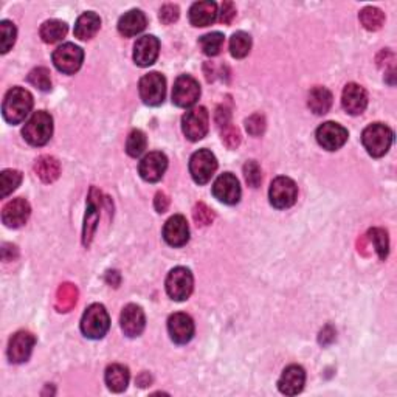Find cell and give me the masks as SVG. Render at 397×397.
<instances>
[{"label":"cell","instance_id":"6da1fadb","mask_svg":"<svg viewBox=\"0 0 397 397\" xmlns=\"http://www.w3.org/2000/svg\"><path fill=\"white\" fill-rule=\"evenodd\" d=\"M33 109V95L28 90L22 87H12L5 95V100L2 104V114L3 118L10 123V125H19L22 123L27 115Z\"/></svg>","mask_w":397,"mask_h":397},{"label":"cell","instance_id":"7a4b0ae2","mask_svg":"<svg viewBox=\"0 0 397 397\" xmlns=\"http://www.w3.org/2000/svg\"><path fill=\"white\" fill-rule=\"evenodd\" d=\"M393 131L382 123H374L364 129L362 134V143L371 157H383L391 148Z\"/></svg>","mask_w":397,"mask_h":397},{"label":"cell","instance_id":"3957f363","mask_svg":"<svg viewBox=\"0 0 397 397\" xmlns=\"http://www.w3.org/2000/svg\"><path fill=\"white\" fill-rule=\"evenodd\" d=\"M24 139L31 146H44L53 135V118L45 110H37L33 116L25 123L22 129Z\"/></svg>","mask_w":397,"mask_h":397},{"label":"cell","instance_id":"277c9868","mask_svg":"<svg viewBox=\"0 0 397 397\" xmlns=\"http://www.w3.org/2000/svg\"><path fill=\"white\" fill-rule=\"evenodd\" d=\"M110 328V318L103 304L89 306L81 320L82 334L92 340H100L107 334Z\"/></svg>","mask_w":397,"mask_h":397},{"label":"cell","instance_id":"5b68a950","mask_svg":"<svg viewBox=\"0 0 397 397\" xmlns=\"http://www.w3.org/2000/svg\"><path fill=\"white\" fill-rule=\"evenodd\" d=\"M140 98L148 106H160L166 95V80L159 71H151L140 80Z\"/></svg>","mask_w":397,"mask_h":397},{"label":"cell","instance_id":"8992f818","mask_svg":"<svg viewBox=\"0 0 397 397\" xmlns=\"http://www.w3.org/2000/svg\"><path fill=\"white\" fill-rule=\"evenodd\" d=\"M210 127V115L205 107H194L182 118V131L190 141H199L208 134Z\"/></svg>","mask_w":397,"mask_h":397},{"label":"cell","instance_id":"52a82bcc","mask_svg":"<svg viewBox=\"0 0 397 397\" xmlns=\"http://www.w3.org/2000/svg\"><path fill=\"white\" fill-rule=\"evenodd\" d=\"M193 273L185 267H175L166 278V292L174 301H185L193 292Z\"/></svg>","mask_w":397,"mask_h":397},{"label":"cell","instance_id":"ba28073f","mask_svg":"<svg viewBox=\"0 0 397 397\" xmlns=\"http://www.w3.org/2000/svg\"><path fill=\"white\" fill-rule=\"evenodd\" d=\"M218 169V160L214 154L208 149H199L197 152L191 155L190 160V173L193 179L199 185H205L211 180V177Z\"/></svg>","mask_w":397,"mask_h":397},{"label":"cell","instance_id":"9c48e42d","mask_svg":"<svg viewBox=\"0 0 397 397\" xmlns=\"http://www.w3.org/2000/svg\"><path fill=\"white\" fill-rule=\"evenodd\" d=\"M270 204L278 210L290 208L297 202L298 188L297 184L289 177H276L272 182L269 191Z\"/></svg>","mask_w":397,"mask_h":397},{"label":"cell","instance_id":"30bf717a","mask_svg":"<svg viewBox=\"0 0 397 397\" xmlns=\"http://www.w3.org/2000/svg\"><path fill=\"white\" fill-rule=\"evenodd\" d=\"M84 51L78 45L67 42L58 47L53 53V64L56 69L66 75H73L82 66Z\"/></svg>","mask_w":397,"mask_h":397},{"label":"cell","instance_id":"8fae6325","mask_svg":"<svg viewBox=\"0 0 397 397\" xmlns=\"http://www.w3.org/2000/svg\"><path fill=\"white\" fill-rule=\"evenodd\" d=\"M200 96V86L191 75H182L174 82L173 103L179 107H191Z\"/></svg>","mask_w":397,"mask_h":397},{"label":"cell","instance_id":"7c38bea8","mask_svg":"<svg viewBox=\"0 0 397 397\" xmlns=\"http://www.w3.org/2000/svg\"><path fill=\"white\" fill-rule=\"evenodd\" d=\"M315 135L318 145L328 149V151H337V149H340L344 143L348 141L349 136L346 129L334 121L323 123V125L317 129Z\"/></svg>","mask_w":397,"mask_h":397},{"label":"cell","instance_id":"4fadbf2b","mask_svg":"<svg viewBox=\"0 0 397 397\" xmlns=\"http://www.w3.org/2000/svg\"><path fill=\"white\" fill-rule=\"evenodd\" d=\"M36 344V337L28 330H21L11 337L8 344V359L11 363H24L30 359Z\"/></svg>","mask_w":397,"mask_h":397},{"label":"cell","instance_id":"5bb4252c","mask_svg":"<svg viewBox=\"0 0 397 397\" xmlns=\"http://www.w3.org/2000/svg\"><path fill=\"white\" fill-rule=\"evenodd\" d=\"M101 191L96 190L95 186L90 188L89 197H87V213L86 219H84V229H82V244L89 245L92 242L94 233L96 230L100 220V208H101Z\"/></svg>","mask_w":397,"mask_h":397},{"label":"cell","instance_id":"9a60e30c","mask_svg":"<svg viewBox=\"0 0 397 397\" xmlns=\"http://www.w3.org/2000/svg\"><path fill=\"white\" fill-rule=\"evenodd\" d=\"M213 194L219 202L227 205L238 204L240 199L239 180L231 173L220 174L213 185Z\"/></svg>","mask_w":397,"mask_h":397},{"label":"cell","instance_id":"2e32d148","mask_svg":"<svg viewBox=\"0 0 397 397\" xmlns=\"http://www.w3.org/2000/svg\"><path fill=\"white\" fill-rule=\"evenodd\" d=\"M160 50L159 39L151 35L141 36L134 45V61L136 66L149 67L157 61Z\"/></svg>","mask_w":397,"mask_h":397},{"label":"cell","instance_id":"e0dca14e","mask_svg":"<svg viewBox=\"0 0 397 397\" xmlns=\"http://www.w3.org/2000/svg\"><path fill=\"white\" fill-rule=\"evenodd\" d=\"M342 106L349 115H362L368 106L367 90L355 82L346 84L342 95Z\"/></svg>","mask_w":397,"mask_h":397},{"label":"cell","instance_id":"ac0fdd59","mask_svg":"<svg viewBox=\"0 0 397 397\" xmlns=\"http://www.w3.org/2000/svg\"><path fill=\"white\" fill-rule=\"evenodd\" d=\"M166 168H168V159L165 154L149 152L140 161L139 171L143 180L155 184V182H159L161 177H164Z\"/></svg>","mask_w":397,"mask_h":397},{"label":"cell","instance_id":"d6986e66","mask_svg":"<svg viewBox=\"0 0 397 397\" xmlns=\"http://www.w3.org/2000/svg\"><path fill=\"white\" fill-rule=\"evenodd\" d=\"M31 214L30 204L22 197L12 199L3 206L2 211V220L6 227L10 229H19V227L25 225Z\"/></svg>","mask_w":397,"mask_h":397},{"label":"cell","instance_id":"ffe728a7","mask_svg":"<svg viewBox=\"0 0 397 397\" xmlns=\"http://www.w3.org/2000/svg\"><path fill=\"white\" fill-rule=\"evenodd\" d=\"M121 329L125 332V335L127 337H139L141 335V332L145 330L146 326V317L145 312L136 304H127L121 312Z\"/></svg>","mask_w":397,"mask_h":397},{"label":"cell","instance_id":"44dd1931","mask_svg":"<svg viewBox=\"0 0 397 397\" xmlns=\"http://www.w3.org/2000/svg\"><path fill=\"white\" fill-rule=\"evenodd\" d=\"M168 330L173 342L177 344H186L194 337V321L186 314H174L168 320Z\"/></svg>","mask_w":397,"mask_h":397},{"label":"cell","instance_id":"7402d4cb","mask_svg":"<svg viewBox=\"0 0 397 397\" xmlns=\"http://www.w3.org/2000/svg\"><path fill=\"white\" fill-rule=\"evenodd\" d=\"M164 238L171 247H184L190 240V227L184 216H173L164 227Z\"/></svg>","mask_w":397,"mask_h":397},{"label":"cell","instance_id":"603a6c76","mask_svg":"<svg viewBox=\"0 0 397 397\" xmlns=\"http://www.w3.org/2000/svg\"><path fill=\"white\" fill-rule=\"evenodd\" d=\"M306 383V373L298 364H290V367L283 371L281 377L278 380L279 391L285 396H295L303 391Z\"/></svg>","mask_w":397,"mask_h":397},{"label":"cell","instance_id":"cb8c5ba5","mask_svg":"<svg viewBox=\"0 0 397 397\" xmlns=\"http://www.w3.org/2000/svg\"><path fill=\"white\" fill-rule=\"evenodd\" d=\"M218 17V5L211 0L196 2L190 8V22L194 27H208Z\"/></svg>","mask_w":397,"mask_h":397},{"label":"cell","instance_id":"d4e9b609","mask_svg":"<svg viewBox=\"0 0 397 397\" xmlns=\"http://www.w3.org/2000/svg\"><path fill=\"white\" fill-rule=\"evenodd\" d=\"M148 19L145 16V12L140 10H131L127 11L125 16H121L118 22V31L120 35L125 37H132L140 35L143 30L146 28Z\"/></svg>","mask_w":397,"mask_h":397},{"label":"cell","instance_id":"484cf974","mask_svg":"<svg viewBox=\"0 0 397 397\" xmlns=\"http://www.w3.org/2000/svg\"><path fill=\"white\" fill-rule=\"evenodd\" d=\"M101 27V19L94 11H87L78 17V21L75 24V36L80 39V41H89L92 39Z\"/></svg>","mask_w":397,"mask_h":397},{"label":"cell","instance_id":"4316f807","mask_svg":"<svg viewBox=\"0 0 397 397\" xmlns=\"http://www.w3.org/2000/svg\"><path fill=\"white\" fill-rule=\"evenodd\" d=\"M35 171L44 184H53V182L60 177L61 165L60 161L55 157H51V155H42V157H39L36 161Z\"/></svg>","mask_w":397,"mask_h":397},{"label":"cell","instance_id":"83f0119b","mask_svg":"<svg viewBox=\"0 0 397 397\" xmlns=\"http://www.w3.org/2000/svg\"><path fill=\"white\" fill-rule=\"evenodd\" d=\"M129 369L123 364H110L106 369V385L114 393H123L129 385Z\"/></svg>","mask_w":397,"mask_h":397},{"label":"cell","instance_id":"f1b7e54d","mask_svg":"<svg viewBox=\"0 0 397 397\" xmlns=\"http://www.w3.org/2000/svg\"><path fill=\"white\" fill-rule=\"evenodd\" d=\"M309 109L317 115H324L329 112L332 106V94L324 87H314L309 94Z\"/></svg>","mask_w":397,"mask_h":397},{"label":"cell","instance_id":"f546056e","mask_svg":"<svg viewBox=\"0 0 397 397\" xmlns=\"http://www.w3.org/2000/svg\"><path fill=\"white\" fill-rule=\"evenodd\" d=\"M67 24L62 22V21H56V19H51V21H47L42 24L41 27V37L44 42L47 44H55V42H60L62 41L64 37L67 35Z\"/></svg>","mask_w":397,"mask_h":397},{"label":"cell","instance_id":"4dcf8cb0","mask_svg":"<svg viewBox=\"0 0 397 397\" xmlns=\"http://www.w3.org/2000/svg\"><path fill=\"white\" fill-rule=\"evenodd\" d=\"M76 301H78V289L75 285L70 283L61 284L60 289L56 292L55 308L60 312H69L75 308Z\"/></svg>","mask_w":397,"mask_h":397},{"label":"cell","instance_id":"1f68e13d","mask_svg":"<svg viewBox=\"0 0 397 397\" xmlns=\"http://www.w3.org/2000/svg\"><path fill=\"white\" fill-rule=\"evenodd\" d=\"M252 50V37L249 33L238 31L230 39V53L236 60H242Z\"/></svg>","mask_w":397,"mask_h":397},{"label":"cell","instance_id":"d6a6232c","mask_svg":"<svg viewBox=\"0 0 397 397\" xmlns=\"http://www.w3.org/2000/svg\"><path fill=\"white\" fill-rule=\"evenodd\" d=\"M360 19V24L363 25L364 28L369 30V31H377L382 28L383 22H385V15L379 10V8H374V6H367V8H363L359 15Z\"/></svg>","mask_w":397,"mask_h":397},{"label":"cell","instance_id":"836d02e7","mask_svg":"<svg viewBox=\"0 0 397 397\" xmlns=\"http://www.w3.org/2000/svg\"><path fill=\"white\" fill-rule=\"evenodd\" d=\"M22 174L16 169H5L0 174V196L8 197L10 194L21 185Z\"/></svg>","mask_w":397,"mask_h":397},{"label":"cell","instance_id":"e575fe53","mask_svg":"<svg viewBox=\"0 0 397 397\" xmlns=\"http://www.w3.org/2000/svg\"><path fill=\"white\" fill-rule=\"evenodd\" d=\"M199 44L206 56H218L220 53V50H222L224 35L219 33V31H214V33L202 36L199 39Z\"/></svg>","mask_w":397,"mask_h":397},{"label":"cell","instance_id":"d590c367","mask_svg":"<svg viewBox=\"0 0 397 397\" xmlns=\"http://www.w3.org/2000/svg\"><path fill=\"white\" fill-rule=\"evenodd\" d=\"M146 146H148L146 135L139 131V129H135V131L129 134L126 141V152L131 155V157H140V155L145 152Z\"/></svg>","mask_w":397,"mask_h":397},{"label":"cell","instance_id":"8d00e7d4","mask_svg":"<svg viewBox=\"0 0 397 397\" xmlns=\"http://www.w3.org/2000/svg\"><path fill=\"white\" fill-rule=\"evenodd\" d=\"M16 36L17 31L15 24L10 21L0 22V51H2V53H8L16 42Z\"/></svg>","mask_w":397,"mask_h":397},{"label":"cell","instance_id":"74e56055","mask_svg":"<svg viewBox=\"0 0 397 397\" xmlns=\"http://www.w3.org/2000/svg\"><path fill=\"white\" fill-rule=\"evenodd\" d=\"M368 238L371 242L374 244V249L379 255L380 259H385L388 256V249H389V242H388V233L383 229H373L368 231Z\"/></svg>","mask_w":397,"mask_h":397},{"label":"cell","instance_id":"f35d334b","mask_svg":"<svg viewBox=\"0 0 397 397\" xmlns=\"http://www.w3.org/2000/svg\"><path fill=\"white\" fill-rule=\"evenodd\" d=\"M28 82L31 86L37 87L42 92H47L51 89V78H50V70L45 67H37L30 71L28 75Z\"/></svg>","mask_w":397,"mask_h":397},{"label":"cell","instance_id":"ab89813d","mask_svg":"<svg viewBox=\"0 0 397 397\" xmlns=\"http://www.w3.org/2000/svg\"><path fill=\"white\" fill-rule=\"evenodd\" d=\"M244 177H245L247 184H249V186L252 188H258L259 185H261V180H263L261 168H259V165L255 160L247 161V164L244 165Z\"/></svg>","mask_w":397,"mask_h":397},{"label":"cell","instance_id":"60d3db41","mask_svg":"<svg viewBox=\"0 0 397 397\" xmlns=\"http://www.w3.org/2000/svg\"><path fill=\"white\" fill-rule=\"evenodd\" d=\"M193 218H194V220H196L197 225L206 227V225H210L214 220V213H213L211 208H208L205 204H202V202H200V204H197L196 206H194Z\"/></svg>","mask_w":397,"mask_h":397},{"label":"cell","instance_id":"b9f144b4","mask_svg":"<svg viewBox=\"0 0 397 397\" xmlns=\"http://www.w3.org/2000/svg\"><path fill=\"white\" fill-rule=\"evenodd\" d=\"M247 132L253 136H259L265 131V118L263 114H253L245 120Z\"/></svg>","mask_w":397,"mask_h":397},{"label":"cell","instance_id":"7bdbcfd3","mask_svg":"<svg viewBox=\"0 0 397 397\" xmlns=\"http://www.w3.org/2000/svg\"><path fill=\"white\" fill-rule=\"evenodd\" d=\"M220 135H222V141L225 143L227 148L236 149L240 145V134L238 127H234L233 125L220 129Z\"/></svg>","mask_w":397,"mask_h":397},{"label":"cell","instance_id":"ee69618b","mask_svg":"<svg viewBox=\"0 0 397 397\" xmlns=\"http://www.w3.org/2000/svg\"><path fill=\"white\" fill-rule=\"evenodd\" d=\"M179 15H180L179 6H177V5L168 3V5H165V6H161V10H160V21L164 22L165 25H169V24H173V22L177 21Z\"/></svg>","mask_w":397,"mask_h":397},{"label":"cell","instance_id":"f6af8a7d","mask_svg":"<svg viewBox=\"0 0 397 397\" xmlns=\"http://www.w3.org/2000/svg\"><path fill=\"white\" fill-rule=\"evenodd\" d=\"M216 125L219 129L231 125V107L227 104H220L216 110Z\"/></svg>","mask_w":397,"mask_h":397},{"label":"cell","instance_id":"bcb514c9","mask_svg":"<svg viewBox=\"0 0 397 397\" xmlns=\"http://www.w3.org/2000/svg\"><path fill=\"white\" fill-rule=\"evenodd\" d=\"M236 16V8L231 2H224L222 6H220V12H219V21L222 24H231V21Z\"/></svg>","mask_w":397,"mask_h":397},{"label":"cell","instance_id":"7dc6e473","mask_svg":"<svg viewBox=\"0 0 397 397\" xmlns=\"http://www.w3.org/2000/svg\"><path fill=\"white\" fill-rule=\"evenodd\" d=\"M334 340H335L334 328L332 326L323 328V330L320 332V337H318V342H320V344H323V346H328V344H330Z\"/></svg>","mask_w":397,"mask_h":397},{"label":"cell","instance_id":"c3c4849f","mask_svg":"<svg viewBox=\"0 0 397 397\" xmlns=\"http://www.w3.org/2000/svg\"><path fill=\"white\" fill-rule=\"evenodd\" d=\"M154 206L157 213H165L169 206V199L165 193H157L154 199Z\"/></svg>","mask_w":397,"mask_h":397},{"label":"cell","instance_id":"681fc988","mask_svg":"<svg viewBox=\"0 0 397 397\" xmlns=\"http://www.w3.org/2000/svg\"><path fill=\"white\" fill-rule=\"evenodd\" d=\"M17 258V247L12 244H3L2 249V259L3 261H12Z\"/></svg>","mask_w":397,"mask_h":397},{"label":"cell","instance_id":"f907efd6","mask_svg":"<svg viewBox=\"0 0 397 397\" xmlns=\"http://www.w3.org/2000/svg\"><path fill=\"white\" fill-rule=\"evenodd\" d=\"M136 383H139L140 387H146V385H149V383H151V377H149L148 374H141L139 379H136Z\"/></svg>","mask_w":397,"mask_h":397}]
</instances>
